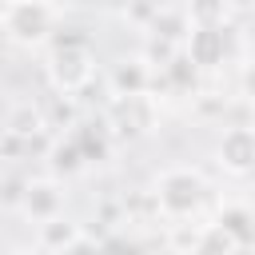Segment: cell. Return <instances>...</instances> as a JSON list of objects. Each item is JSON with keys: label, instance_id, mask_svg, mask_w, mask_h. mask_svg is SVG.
I'll use <instances>...</instances> for the list:
<instances>
[{"label": "cell", "instance_id": "7a4b0ae2", "mask_svg": "<svg viewBox=\"0 0 255 255\" xmlns=\"http://www.w3.org/2000/svg\"><path fill=\"white\" fill-rule=\"evenodd\" d=\"M159 191V207L167 211V215H191V211H199V203L207 199V179L199 175V171H191V167H171V171H163L159 175V183H155Z\"/></svg>", "mask_w": 255, "mask_h": 255}, {"label": "cell", "instance_id": "6da1fadb", "mask_svg": "<svg viewBox=\"0 0 255 255\" xmlns=\"http://www.w3.org/2000/svg\"><path fill=\"white\" fill-rule=\"evenodd\" d=\"M52 24H56V8L48 0H12L4 8V32H8V40L24 44V48L44 44Z\"/></svg>", "mask_w": 255, "mask_h": 255}, {"label": "cell", "instance_id": "5b68a950", "mask_svg": "<svg viewBox=\"0 0 255 255\" xmlns=\"http://www.w3.org/2000/svg\"><path fill=\"white\" fill-rule=\"evenodd\" d=\"M191 56H195V64H203V68H215L223 56H227V36H223V28H195V36H191Z\"/></svg>", "mask_w": 255, "mask_h": 255}, {"label": "cell", "instance_id": "3957f363", "mask_svg": "<svg viewBox=\"0 0 255 255\" xmlns=\"http://www.w3.org/2000/svg\"><path fill=\"white\" fill-rule=\"evenodd\" d=\"M48 72H52V84L64 88V92H76L80 84H88L92 72H96V68H92V52H88V44H80V40L60 44V48L52 52Z\"/></svg>", "mask_w": 255, "mask_h": 255}, {"label": "cell", "instance_id": "277c9868", "mask_svg": "<svg viewBox=\"0 0 255 255\" xmlns=\"http://www.w3.org/2000/svg\"><path fill=\"white\" fill-rule=\"evenodd\" d=\"M219 163L235 175L255 171V128H231L219 139Z\"/></svg>", "mask_w": 255, "mask_h": 255}]
</instances>
